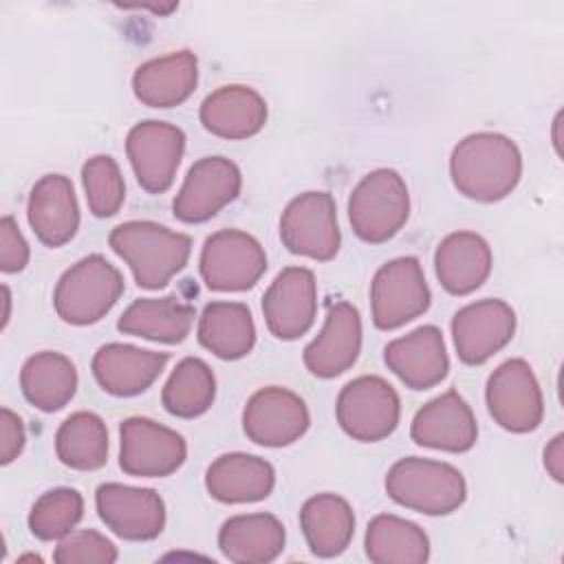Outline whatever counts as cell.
<instances>
[{
	"mask_svg": "<svg viewBox=\"0 0 564 564\" xmlns=\"http://www.w3.org/2000/svg\"><path fill=\"white\" fill-rule=\"evenodd\" d=\"M449 176L463 196L496 203L516 189L522 176V154L500 132H476L452 150Z\"/></svg>",
	"mask_w": 564,
	"mask_h": 564,
	"instance_id": "obj_1",
	"label": "cell"
},
{
	"mask_svg": "<svg viewBox=\"0 0 564 564\" xmlns=\"http://www.w3.org/2000/svg\"><path fill=\"white\" fill-rule=\"evenodd\" d=\"M108 242L141 289H163L189 260L192 238L152 220L117 225Z\"/></svg>",
	"mask_w": 564,
	"mask_h": 564,
	"instance_id": "obj_2",
	"label": "cell"
},
{
	"mask_svg": "<svg viewBox=\"0 0 564 564\" xmlns=\"http://www.w3.org/2000/svg\"><path fill=\"white\" fill-rule=\"evenodd\" d=\"M388 496L412 511L425 516H447L467 498L463 474L449 463L430 458H401L386 474Z\"/></svg>",
	"mask_w": 564,
	"mask_h": 564,
	"instance_id": "obj_3",
	"label": "cell"
},
{
	"mask_svg": "<svg viewBox=\"0 0 564 564\" xmlns=\"http://www.w3.org/2000/svg\"><path fill=\"white\" fill-rule=\"evenodd\" d=\"M123 275L104 256L93 253L75 262L57 280L53 293L55 313L73 326L99 322L121 297Z\"/></svg>",
	"mask_w": 564,
	"mask_h": 564,
	"instance_id": "obj_4",
	"label": "cell"
},
{
	"mask_svg": "<svg viewBox=\"0 0 564 564\" xmlns=\"http://www.w3.org/2000/svg\"><path fill=\"white\" fill-rule=\"evenodd\" d=\"M410 216L408 185L399 172L379 167L366 174L348 198L352 231L370 245L394 238Z\"/></svg>",
	"mask_w": 564,
	"mask_h": 564,
	"instance_id": "obj_5",
	"label": "cell"
},
{
	"mask_svg": "<svg viewBox=\"0 0 564 564\" xmlns=\"http://www.w3.org/2000/svg\"><path fill=\"white\" fill-rule=\"evenodd\" d=\"M335 414L350 438L377 443L394 432L401 416V401L386 379L364 375L341 388Z\"/></svg>",
	"mask_w": 564,
	"mask_h": 564,
	"instance_id": "obj_6",
	"label": "cell"
},
{
	"mask_svg": "<svg viewBox=\"0 0 564 564\" xmlns=\"http://www.w3.org/2000/svg\"><path fill=\"white\" fill-rule=\"evenodd\" d=\"M430 286L416 258L403 256L386 262L372 278V322L381 330L399 328L430 308Z\"/></svg>",
	"mask_w": 564,
	"mask_h": 564,
	"instance_id": "obj_7",
	"label": "cell"
},
{
	"mask_svg": "<svg viewBox=\"0 0 564 564\" xmlns=\"http://www.w3.org/2000/svg\"><path fill=\"white\" fill-rule=\"evenodd\" d=\"M280 238L295 256L319 262L335 258L341 234L333 196L328 192H304L295 196L280 218Z\"/></svg>",
	"mask_w": 564,
	"mask_h": 564,
	"instance_id": "obj_8",
	"label": "cell"
},
{
	"mask_svg": "<svg viewBox=\"0 0 564 564\" xmlns=\"http://www.w3.org/2000/svg\"><path fill=\"white\" fill-rule=\"evenodd\" d=\"M198 267L207 289L247 291L267 271V253L251 234L220 229L205 240Z\"/></svg>",
	"mask_w": 564,
	"mask_h": 564,
	"instance_id": "obj_9",
	"label": "cell"
},
{
	"mask_svg": "<svg viewBox=\"0 0 564 564\" xmlns=\"http://www.w3.org/2000/svg\"><path fill=\"white\" fill-rule=\"evenodd\" d=\"M485 399L494 421L509 432H533L542 423V390L533 368L524 359L500 364L487 379Z\"/></svg>",
	"mask_w": 564,
	"mask_h": 564,
	"instance_id": "obj_10",
	"label": "cell"
},
{
	"mask_svg": "<svg viewBox=\"0 0 564 564\" xmlns=\"http://www.w3.org/2000/svg\"><path fill=\"white\" fill-rule=\"evenodd\" d=\"M126 152L137 183L148 194H163L172 187L185 152V134L178 126L148 119L126 137Z\"/></svg>",
	"mask_w": 564,
	"mask_h": 564,
	"instance_id": "obj_11",
	"label": "cell"
},
{
	"mask_svg": "<svg viewBox=\"0 0 564 564\" xmlns=\"http://www.w3.org/2000/svg\"><path fill=\"white\" fill-rule=\"evenodd\" d=\"M119 465L130 476L163 478L185 463V438L152 419H126L119 427Z\"/></svg>",
	"mask_w": 564,
	"mask_h": 564,
	"instance_id": "obj_12",
	"label": "cell"
},
{
	"mask_svg": "<svg viewBox=\"0 0 564 564\" xmlns=\"http://www.w3.org/2000/svg\"><path fill=\"white\" fill-rule=\"evenodd\" d=\"M242 176L225 156H203L189 170L172 203L181 223H205L240 194Z\"/></svg>",
	"mask_w": 564,
	"mask_h": 564,
	"instance_id": "obj_13",
	"label": "cell"
},
{
	"mask_svg": "<svg viewBox=\"0 0 564 564\" xmlns=\"http://www.w3.org/2000/svg\"><path fill=\"white\" fill-rule=\"evenodd\" d=\"M516 333V313L502 300H478L463 306L452 319V337L458 359L480 366L502 350Z\"/></svg>",
	"mask_w": 564,
	"mask_h": 564,
	"instance_id": "obj_14",
	"label": "cell"
},
{
	"mask_svg": "<svg viewBox=\"0 0 564 564\" xmlns=\"http://www.w3.org/2000/svg\"><path fill=\"white\" fill-rule=\"evenodd\" d=\"M311 425L306 403L291 390L269 386L245 405L242 427L249 441L264 447H284L304 436Z\"/></svg>",
	"mask_w": 564,
	"mask_h": 564,
	"instance_id": "obj_15",
	"label": "cell"
},
{
	"mask_svg": "<svg viewBox=\"0 0 564 564\" xmlns=\"http://www.w3.org/2000/svg\"><path fill=\"white\" fill-rule=\"evenodd\" d=\"M101 522L123 540H154L165 527V505L154 489L106 482L97 487Z\"/></svg>",
	"mask_w": 564,
	"mask_h": 564,
	"instance_id": "obj_16",
	"label": "cell"
},
{
	"mask_svg": "<svg viewBox=\"0 0 564 564\" xmlns=\"http://www.w3.org/2000/svg\"><path fill=\"white\" fill-rule=\"evenodd\" d=\"M317 284L306 267H289L275 275L262 295V315L267 328L278 339H297L315 322Z\"/></svg>",
	"mask_w": 564,
	"mask_h": 564,
	"instance_id": "obj_17",
	"label": "cell"
},
{
	"mask_svg": "<svg viewBox=\"0 0 564 564\" xmlns=\"http://www.w3.org/2000/svg\"><path fill=\"white\" fill-rule=\"evenodd\" d=\"M410 436L416 445L460 454L474 447L478 425L467 401L456 390H447L414 414Z\"/></svg>",
	"mask_w": 564,
	"mask_h": 564,
	"instance_id": "obj_18",
	"label": "cell"
},
{
	"mask_svg": "<svg viewBox=\"0 0 564 564\" xmlns=\"http://www.w3.org/2000/svg\"><path fill=\"white\" fill-rule=\"evenodd\" d=\"M361 350V317L348 302L328 306L319 335L304 348V366L311 375L330 379L346 372Z\"/></svg>",
	"mask_w": 564,
	"mask_h": 564,
	"instance_id": "obj_19",
	"label": "cell"
},
{
	"mask_svg": "<svg viewBox=\"0 0 564 564\" xmlns=\"http://www.w3.org/2000/svg\"><path fill=\"white\" fill-rule=\"evenodd\" d=\"M383 361L412 390L434 388L449 370L443 333L436 326H419L392 339L383 350Z\"/></svg>",
	"mask_w": 564,
	"mask_h": 564,
	"instance_id": "obj_20",
	"label": "cell"
},
{
	"mask_svg": "<svg viewBox=\"0 0 564 564\" xmlns=\"http://www.w3.org/2000/svg\"><path fill=\"white\" fill-rule=\"evenodd\" d=\"M167 359V352L130 344H106L93 357V375L104 392L112 397H134L156 381Z\"/></svg>",
	"mask_w": 564,
	"mask_h": 564,
	"instance_id": "obj_21",
	"label": "cell"
},
{
	"mask_svg": "<svg viewBox=\"0 0 564 564\" xmlns=\"http://www.w3.org/2000/svg\"><path fill=\"white\" fill-rule=\"evenodd\" d=\"M29 225L46 247L66 245L79 227V207L73 183L62 174L42 176L29 194Z\"/></svg>",
	"mask_w": 564,
	"mask_h": 564,
	"instance_id": "obj_22",
	"label": "cell"
},
{
	"mask_svg": "<svg viewBox=\"0 0 564 564\" xmlns=\"http://www.w3.org/2000/svg\"><path fill=\"white\" fill-rule=\"evenodd\" d=\"M198 117L203 128L220 139H249L267 123V101L251 86H220L203 99Z\"/></svg>",
	"mask_w": 564,
	"mask_h": 564,
	"instance_id": "obj_23",
	"label": "cell"
},
{
	"mask_svg": "<svg viewBox=\"0 0 564 564\" xmlns=\"http://www.w3.org/2000/svg\"><path fill=\"white\" fill-rule=\"evenodd\" d=\"M273 485L275 471L271 463L245 452L218 456L205 474V487L209 496L227 505L264 500L273 491Z\"/></svg>",
	"mask_w": 564,
	"mask_h": 564,
	"instance_id": "obj_24",
	"label": "cell"
},
{
	"mask_svg": "<svg viewBox=\"0 0 564 564\" xmlns=\"http://www.w3.org/2000/svg\"><path fill=\"white\" fill-rule=\"evenodd\" d=\"M491 249L474 231H454L445 236L434 253V269L441 286L452 295H467L482 286L491 273Z\"/></svg>",
	"mask_w": 564,
	"mask_h": 564,
	"instance_id": "obj_25",
	"label": "cell"
},
{
	"mask_svg": "<svg viewBox=\"0 0 564 564\" xmlns=\"http://www.w3.org/2000/svg\"><path fill=\"white\" fill-rule=\"evenodd\" d=\"M196 82V55L192 51H176L141 64L132 75V90L150 108H174L194 93Z\"/></svg>",
	"mask_w": 564,
	"mask_h": 564,
	"instance_id": "obj_26",
	"label": "cell"
},
{
	"mask_svg": "<svg viewBox=\"0 0 564 564\" xmlns=\"http://www.w3.org/2000/svg\"><path fill=\"white\" fill-rule=\"evenodd\" d=\"M286 542L282 522L271 513H242L223 522L218 549L238 564H264L275 560Z\"/></svg>",
	"mask_w": 564,
	"mask_h": 564,
	"instance_id": "obj_27",
	"label": "cell"
},
{
	"mask_svg": "<svg viewBox=\"0 0 564 564\" xmlns=\"http://www.w3.org/2000/svg\"><path fill=\"white\" fill-rule=\"evenodd\" d=\"M300 527L313 555L335 557L344 553L355 533V513L337 494H317L300 511Z\"/></svg>",
	"mask_w": 564,
	"mask_h": 564,
	"instance_id": "obj_28",
	"label": "cell"
},
{
	"mask_svg": "<svg viewBox=\"0 0 564 564\" xmlns=\"http://www.w3.org/2000/svg\"><path fill=\"white\" fill-rule=\"evenodd\" d=\"M194 317V306L178 302L174 295L141 297L121 313L117 328L126 335L163 344H178L189 335Z\"/></svg>",
	"mask_w": 564,
	"mask_h": 564,
	"instance_id": "obj_29",
	"label": "cell"
},
{
	"mask_svg": "<svg viewBox=\"0 0 564 564\" xmlns=\"http://www.w3.org/2000/svg\"><path fill=\"white\" fill-rule=\"evenodd\" d=\"M20 388L26 401L37 410L57 412L75 397L77 370L66 355L42 350L24 361Z\"/></svg>",
	"mask_w": 564,
	"mask_h": 564,
	"instance_id": "obj_30",
	"label": "cell"
},
{
	"mask_svg": "<svg viewBox=\"0 0 564 564\" xmlns=\"http://www.w3.org/2000/svg\"><path fill=\"white\" fill-rule=\"evenodd\" d=\"M198 341L220 359H240L256 344L251 311L240 302H209L198 317Z\"/></svg>",
	"mask_w": 564,
	"mask_h": 564,
	"instance_id": "obj_31",
	"label": "cell"
},
{
	"mask_svg": "<svg viewBox=\"0 0 564 564\" xmlns=\"http://www.w3.org/2000/svg\"><path fill=\"white\" fill-rule=\"evenodd\" d=\"M366 555L377 564H421L430 557V540L419 524L381 513L368 522Z\"/></svg>",
	"mask_w": 564,
	"mask_h": 564,
	"instance_id": "obj_32",
	"label": "cell"
},
{
	"mask_svg": "<svg viewBox=\"0 0 564 564\" xmlns=\"http://www.w3.org/2000/svg\"><path fill=\"white\" fill-rule=\"evenodd\" d=\"M57 458L79 471H95L108 460V430L95 412L70 414L55 434Z\"/></svg>",
	"mask_w": 564,
	"mask_h": 564,
	"instance_id": "obj_33",
	"label": "cell"
},
{
	"mask_svg": "<svg viewBox=\"0 0 564 564\" xmlns=\"http://www.w3.org/2000/svg\"><path fill=\"white\" fill-rule=\"evenodd\" d=\"M214 397L216 379L212 368L198 357H185L165 381L161 403L172 416L196 419L212 408Z\"/></svg>",
	"mask_w": 564,
	"mask_h": 564,
	"instance_id": "obj_34",
	"label": "cell"
},
{
	"mask_svg": "<svg viewBox=\"0 0 564 564\" xmlns=\"http://www.w3.org/2000/svg\"><path fill=\"white\" fill-rule=\"evenodd\" d=\"M84 516V498L77 489L57 487L42 494L29 513V529L37 540L51 542L68 535Z\"/></svg>",
	"mask_w": 564,
	"mask_h": 564,
	"instance_id": "obj_35",
	"label": "cell"
},
{
	"mask_svg": "<svg viewBox=\"0 0 564 564\" xmlns=\"http://www.w3.org/2000/svg\"><path fill=\"white\" fill-rule=\"evenodd\" d=\"M86 200L97 218L115 216L126 200V183L117 161L108 154L88 159L82 167Z\"/></svg>",
	"mask_w": 564,
	"mask_h": 564,
	"instance_id": "obj_36",
	"label": "cell"
},
{
	"mask_svg": "<svg viewBox=\"0 0 564 564\" xmlns=\"http://www.w3.org/2000/svg\"><path fill=\"white\" fill-rule=\"evenodd\" d=\"M117 557V546L95 529L70 531L53 553L57 564H112Z\"/></svg>",
	"mask_w": 564,
	"mask_h": 564,
	"instance_id": "obj_37",
	"label": "cell"
},
{
	"mask_svg": "<svg viewBox=\"0 0 564 564\" xmlns=\"http://www.w3.org/2000/svg\"><path fill=\"white\" fill-rule=\"evenodd\" d=\"M29 264V242L11 216L0 220V269L18 273Z\"/></svg>",
	"mask_w": 564,
	"mask_h": 564,
	"instance_id": "obj_38",
	"label": "cell"
},
{
	"mask_svg": "<svg viewBox=\"0 0 564 564\" xmlns=\"http://www.w3.org/2000/svg\"><path fill=\"white\" fill-rule=\"evenodd\" d=\"M24 441L26 436H24L22 419L9 408H2L0 410V463L2 465L13 463L24 449Z\"/></svg>",
	"mask_w": 564,
	"mask_h": 564,
	"instance_id": "obj_39",
	"label": "cell"
},
{
	"mask_svg": "<svg viewBox=\"0 0 564 564\" xmlns=\"http://www.w3.org/2000/svg\"><path fill=\"white\" fill-rule=\"evenodd\" d=\"M562 445H564V436L555 434L544 449V467L557 482L564 480V447Z\"/></svg>",
	"mask_w": 564,
	"mask_h": 564,
	"instance_id": "obj_40",
	"label": "cell"
},
{
	"mask_svg": "<svg viewBox=\"0 0 564 564\" xmlns=\"http://www.w3.org/2000/svg\"><path fill=\"white\" fill-rule=\"evenodd\" d=\"M2 300H4V313H2V328H4L9 322V308H11V293L7 286H2Z\"/></svg>",
	"mask_w": 564,
	"mask_h": 564,
	"instance_id": "obj_41",
	"label": "cell"
}]
</instances>
